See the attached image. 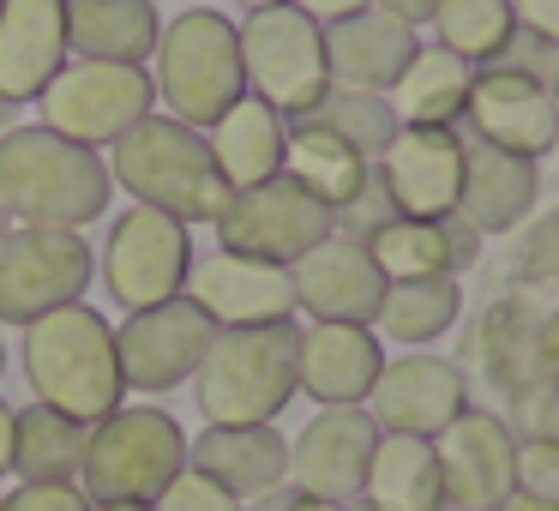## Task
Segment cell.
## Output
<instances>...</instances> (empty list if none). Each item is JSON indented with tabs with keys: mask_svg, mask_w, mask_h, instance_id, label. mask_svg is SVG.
Wrapping results in <instances>:
<instances>
[{
	"mask_svg": "<svg viewBox=\"0 0 559 511\" xmlns=\"http://www.w3.org/2000/svg\"><path fill=\"white\" fill-rule=\"evenodd\" d=\"M67 67V0H0V103L25 109Z\"/></svg>",
	"mask_w": 559,
	"mask_h": 511,
	"instance_id": "obj_22",
	"label": "cell"
},
{
	"mask_svg": "<svg viewBox=\"0 0 559 511\" xmlns=\"http://www.w3.org/2000/svg\"><path fill=\"white\" fill-rule=\"evenodd\" d=\"M109 163L43 121L0 133V217L13 229H79L109 217Z\"/></svg>",
	"mask_w": 559,
	"mask_h": 511,
	"instance_id": "obj_1",
	"label": "cell"
},
{
	"mask_svg": "<svg viewBox=\"0 0 559 511\" xmlns=\"http://www.w3.org/2000/svg\"><path fill=\"white\" fill-rule=\"evenodd\" d=\"M283 175H289V181H301L319 205L337 211V223L349 217L367 193H373V163H367L349 139H337L331 127H319V121H295L289 127V145H283Z\"/></svg>",
	"mask_w": 559,
	"mask_h": 511,
	"instance_id": "obj_27",
	"label": "cell"
},
{
	"mask_svg": "<svg viewBox=\"0 0 559 511\" xmlns=\"http://www.w3.org/2000/svg\"><path fill=\"white\" fill-rule=\"evenodd\" d=\"M506 427L518 439H559V397L547 379L523 385L518 397H506Z\"/></svg>",
	"mask_w": 559,
	"mask_h": 511,
	"instance_id": "obj_37",
	"label": "cell"
},
{
	"mask_svg": "<svg viewBox=\"0 0 559 511\" xmlns=\"http://www.w3.org/2000/svg\"><path fill=\"white\" fill-rule=\"evenodd\" d=\"M542 85H547V97L559 103V49H554V61H547V79H542Z\"/></svg>",
	"mask_w": 559,
	"mask_h": 511,
	"instance_id": "obj_48",
	"label": "cell"
},
{
	"mask_svg": "<svg viewBox=\"0 0 559 511\" xmlns=\"http://www.w3.org/2000/svg\"><path fill=\"white\" fill-rule=\"evenodd\" d=\"M103 163H109L115 193H127L133 205L163 211V217L187 223V229L217 223L235 199V187L223 181L205 133L175 121V115H145L133 133H121L103 151Z\"/></svg>",
	"mask_w": 559,
	"mask_h": 511,
	"instance_id": "obj_2",
	"label": "cell"
},
{
	"mask_svg": "<svg viewBox=\"0 0 559 511\" xmlns=\"http://www.w3.org/2000/svg\"><path fill=\"white\" fill-rule=\"evenodd\" d=\"M463 319V283L457 277H415V283H385L373 313V337L397 349H427Z\"/></svg>",
	"mask_w": 559,
	"mask_h": 511,
	"instance_id": "obj_32",
	"label": "cell"
},
{
	"mask_svg": "<svg viewBox=\"0 0 559 511\" xmlns=\"http://www.w3.org/2000/svg\"><path fill=\"white\" fill-rule=\"evenodd\" d=\"M235 31H241L247 97L271 103L283 121H307L331 91L325 25H313V19L289 0V7H259V13L235 19Z\"/></svg>",
	"mask_w": 559,
	"mask_h": 511,
	"instance_id": "obj_7",
	"label": "cell"
},
{
	"mask_svg": "<svg viewBox=\"0 0 559 511\" xmlns=\"http://www.w3.org/2000/svg\"><path fill=\"white\" fill-rule=\"evenodd\" d=\"M313 25H331V19H349V13H367L373 0H295Z\"/></svg>",
	"mask_w": 559,
	"mask_h": 511,
	"instance_id": "obj_43",
	"label": "cell"
},
{
	"mask_svg": "<svg viewBox=\"0 0 559 511\" xmlns=\"http://www.w3.org/2000/svg\"><path fill=\"white\" fill-rule=\"evenodd\" d=\"M385 367V343L373 325H307L295 349V391L319 409H361Z\"/></svg>",
	"mask_w": 559,
	"mask_h": 511,
	"instance_id": "obj_21",
	"label": "cell"
},
{
	"mask_svg": "<svg viewBox=\"0 0 559 511\" xmlns=\"http://www.w3.org/2000/svg\"><path fill=\"white\" fill-rule=\"evenodd\" d=\"M157 31V0H67V61L145 67Z\"/></svg>",
	"mask_w": 559,
	"mask_h": 511,
	"instance_id": "obj_28",
	"label": "cell"
},
{
	"mask_svg": "<svg viewBox=\"0 0 559 511\" xmlns=\"http://www.w3.org/2000/svg\"><path fill=\"white\" fill-rule=\"evenodd\" d=\"M43 127L73 145L109 151L121 133H133L145 115H157V85L145 67H121V61H67L49 79V91L37 97Z\"/></svg>",
	"mask_w": 559,
	"mask_h": 511,
	"instance_id": "obj_8",
	"label": "cell"
},
{
	"mask_svg": "<svg viewBox=\"0 0 559 511\" xmlns=\"http://www.w3.org/2000/svg\"><path fill=\"white\" fill-rule=\"evenodd\" d=\"M518 31H530L542 49H559V0H511Z\"/></svg>",
	"mask_w": 559,
	"mask_h": 511,
	"instance_id": "obj_41",
	"label": "cell"
},
{
	"mask_svg": "<svg viewBox=\"0 0 559 511\" xmlns=\"http://www.w3.org/2000/svg\"><path fill=\"white\" fill-rule=\"evenodd\" d=\"M295 283V313H307L313 325H373L385 277H379L373 253L361 247V235L331 229L319 247H307L289 265Z\"/></svg>",
	"mask_w": 559,
	"mask_h": 511,
	"instance_id": "obj_17",
	"label": "cell"
},
{
	"mask_svg": "<svg viewBox=\"0 0 559 511\" xmlns=\"http://www.w3.org/2000/svg\"><path fill=\"white\" fill-rule=\"evenodd\" d=\"M554 151H559V145H554Z\"/></svg>",
	"mask_w": 559,
	"mask_h": 511,
	"instance_id": "obj_55",
	"label": "cell"
},
{
	"mask_svg": "<svg viewBox=\"0 0 559 511\" xmlns=\"http://www.w3.org/2000/svg\"><path fill=\"white\" fill-rule=\"evenodd\" d=\"M19 367H25L31 403H49L85 427L127 403L115 325L91 301H67L55 313L31 319L25 343H19Z\"/></svg>",
	"mask_w": 559,
	"mask_h": 511,
	"instance_id": "obj_3",
	"label": "cell"
},
{
	"mask_svg": "<svg viewBox=\"0 0 559 511\" xmlns=\"http://www.w3.org/2000/svg\"><path fill=\"white\" fill-rule=\"evenodd\" d=\"M247 13H259V7H289V0H241Z\"/></svg>",
	"mask_w": 559,
	"mask_h": 511,
	"instance_id": "obj_49",
	"label": "cell"
},
{
	"mask_svg": "<svg viewBox=\"0 0 559 511\" xmlns=\"http://www.w3.org/2000/svg\"><path fill=\"white\" fill-rule=\"evenodd\" d=\"M535 211H542V163L469 139V151H463L457 217L487 241V235H518Z\"/></svg>",
	"mask_w": 559,
	"mask_h": 511,
	"instance_id": "obj_25",
	"label": "cell"
},
{
	"mask_svg": "<svg viewBox=\"0 0 559 511\" xmlns=\"http://www.w3.org/2000/svg\"><path fill=\"white\" fill-rule=\"evenodd\" d=\"M151 511H247V506H241L235 494H223L211 475L181 470V475H175V482L157 494V506H151Z\"/></svg>",
	"mask_w": 559,
	"mask_h": 511,
	"instance_id": "obj_39",
	"label": "cell"
},
{
	"mask_svg": "<svg viewBox=\"0 0 559 511\" xmlns=\"http://www.w3.org/2000/svg\"><path fill=\"white\" fill-rule=\"evenodd\" d=\"M547 385H554V397H559V361H554V367H547Z\"/></svg>",
	"mask_w": 559,
	"mask_h": 511,
	"instance_id": "obj_51",
	"label": "cell"
},
{
	"mask_svg": "<svg viewBox=\"0 0 559 511\" xmlns=\"http://www.w3.org/2000/svg\"><path fill=\"white\" fill-rule=\"evenodd\" d=\"M511 289L530 295H559V205L535 211L518 229V253H511Z\"/></svg>",
	"mask_w": 559,
	"mask_h": 511,
	"instance_id": "obj_36",
	"label": "cell"
},
{
	"mask_svg": "<svg viewBox=\"0 0 559 511\" xmlns=\"http://www.w3.org/2000/svg\"><path fill=\"white\" fill-rule=\"evenodd\" d=\"M433 463L445 482V506L457 511H493L511 494V470H518V433L506 415L493 409H463L451 427L433 433Z\"/></svg>",
	"mask_w": 559,
	"mask_h": 511,
	"instance_id": "obj_18",
	"label": "cell"
},
{
	"mask_svg": "<svg viewBox=\"0 0 559 511\" xmlns=\"http://www.w3.org/2000/svg\"><path fill=\"white\" fill-rule=\"evenodd\" d=\"M493 511H559V506H547V499H535V494H518V487H511V494L499 499Z\"/></svg>",
	"mask_w": 559,
	"mask_h": 511,
	"instance_id": "obj_47",
	"label": "cell"
},
{
	"mask_svg": "<svg viewBox=\"0 0 559 511\" xmlns=\"http://www.w3.org/2000/svg\"><path fill=\"white\" fill-rule=\"evenodd\" d=\"M535 325H542V301L530 289H506L481 307L469 331V361L481 367V379L499 391V397H518L523 385L547 379L542 367V343H535Z\"/></svg>",
	"mask_w": 559,
	"mask_h": 511,
	"instance_id": "obj_26",
	"label": "cell"
},
{
	"mask_svg": "<svg viewBox=\"0 0 559 511\" xmlns=\"http://www.w3.org/2000/svg\"><path fill=\"white\" fill-rule=\"evenodd\" d=\"M373 445H379V427L367 409H319L289 439V487L295 494H313V499L355 506Z\"/></svg>",
	"mask_w": 559,
	"mask_h": 511,
	"instance_id": "obj_19",
	"label": "cell"
},
{
	"mask_svg": "<svg viewBox=\"0 0 559 511\" xmlns=\"http://www.w3.org/2000/svg\"><path fill=\"white\" fill-rule=\"evenodd\" d=\"M361 247L373 253L379 277L385 283H415V277H463V271L481 259V235L463 217H379L361 235Z\"/></svg>",
	"mask_w": 559,
	"mask_h": 511,
	"instance_id": "obj_23",
	"label": "cell"
},
{
	"mask_svg": "<svg viewBox=\"0 0 559 511\" xmlns=\"http://www.w3.org/2000/svg\"><path fill=\"white\" fill-rule=\"evenodd\" d=\"M475 67L445 55L439 43H421L415 61L403 67V79L385 91L397 127H457L463 121V97H469Z\"/></svg>",
	"mask_w": 559,
	"mask_h": 511,
	"instance_id": "obj_31",
	"label": "cell"
},
{
	"mask_svg": "<svg viewBox=\"0 0 559 511\" xmlns=\"http://www.w3.org/2000/svg\"><path fill=\"white\" fill-rule=\"evenodd\" d=\"M421 49V31L397 25L385 7H367V13L331 19L325 25V73L331 91H367V97H385L403 79V67Z\"/></svg>",
	"mask_w": 559,
	"mask_h": 511,
	"instance_id": "obj_20",
	"label": "cell"
},
{
	"mask_svg": "<svg viewBox=\"0 0 559 511\" xmlns=\"http://www.w3.org/2000/svg\"><path fill=\"white\" fill-rule=\"evenodd\" d=\"M445 511H457V506H445Z\"/></svg>",
	"mask_w": 559,
	"mask_h": 511,
	"instance_id": "obj_54",
	"label": "cell"
},
{
	"mask_svg": "<svg viewBox=\"0 0 559 511\" xmlns=\"http://www.w3.org/2000/svg\"><path fill=\"white\" fill-rule=\"evenodd\" d=\"M193 271V229L151 205H127L109 217V241L97 247V277L121 313L175 301Z\"/></svg>",
	"mask_w": 559,
	"mask_h": 511,
	"instance_id": "obj_9",
	"label": "cell"
},
{
	"mask_svg": "<svg viewBox=\"0 0 559 511\" xmlns=\"http://www.w3.org/2000/svg\"><path fill=\"white\" fill-rule=\"evenodd\" d=\"M211 229H217V247H229V253L295 265L307 247H319L337 229V211L319 205V199L307 193L301 181H289V175H271V181H259V187H241Z\"/></svg>",
	"mask_w": 559,
	"mask_h": 511,
	"instance_id": "obj_11",
	"label": "cell"
},
{
	"mask_svg": "<svg viewBox=\"0 0 559 511\" xmlns=\"http://www.w3.org/2000/svg\"><path fill=\"white\" fill-rule=\"evenodd\" d=\"M145 73H151V85H157L163 115H175V121L205 133L223 109H235V103L247 97L241 31H235V19L217 13V7H187V13L163 19Z\"/></svg>",
	"mask_w": 559,
	"mask_h": 511,
	"instance_id": "obj_5",
	"label": "cell"
},
{
	"mask_svg": "<svg viewBox=\"0 0 559 511\" xmlns=\"http://www.w3.org/2000/svg\"><path fill=\"white\" fill-rule=\"evenodd\" d=\"M0 475H13V403L0 397Z\"/></svg>",
	"mask_w": 559,
	"mask_h": 511,
	"instance_id": "obj_46",
	"label": "cell"
},
{
	"mask_svg": "<svg viewBox=\"0 0 559 511\" xmlns=\"http://www.w3.org/2000/svg\"><path fill=\"white\" fill-rule=\"evenodd\" d=\"M0 373H7V337H0Z\"/></svg>",
	"mask_w": 559,
	"mask_h": 511,
	"instance_id": "obj_52",
	"label": "cell"
},
{
	"mask_svg": "<svg viewBox=\"0 0 559 511\" xmlns=\"http://www.w3.org/2000/svg\"><path fill=\"white\" fill-rule=\"evenodd\" d=\"M518 494H535L559 506V439H518V470H511Z\"/></svg>",
	"mask_w": 559,
	"mask_h": 511,
	"instance_id": "obj_38",
	"label": "cell"
},
{
	"mask_svg": "<svg viewBox=\"0 0 559 511\" xmlns=\"http://www.w3.org/2000/svg\"><path fill=\"white\" fill-rule=\"evenodd\" d=\"M187 470V433L157 403H121L91 421L79 487L91 506H157V494Z\"/></svg>",
	"mask_w": 559,
	"mask_h": 511,
	"instance_id": "obj_6",
	"label": "cell"
},
{
	"mask_svg": "<svg viewBox=\"0 0 559 511\" xmlns=\"http://www.w3.org/2000/svg\"><path fill=\"white\" fill-rule=\"evenodd\" d=\"M463 151H469V139L457 127H397L373 163V181L385 193L391 217H457Z\"/></svg>",
	"mask_w": 559,
	"mask_h": 511,
	"instance_id": "obj_14",
	"label": "cell"
},
{
	"mask_svg": "<svg viewBox=\"0 0 559 511\" xmlns=\"http://www.w3.org/2000/svg\"><path fill=\"white\" fill-rule=\"evenodd\" d=\"M271 511H355V506H337V499H313V494H295V487H283V494L265 499Z\"/></svg>",
	"mask_w": 559,
	"mask_h": 511,
	"instance_id": "obj_44",
	"label": "cell"
},
{
	"mask_svg": "<svg viewBox=\"0 0 559 511\" xmlns=\"http://www.w3.org/2000/svg\"><path fill=\"white\" fill-rule=\"evenodd\" d=\"M187 470L211 475L223 494H235L241 506L283 494L289 487V439L277 433V421L259 427H205L199 439H187Z\"/></svg>",
	"mask_w": 559,
	"mask_h": 511,
	"instance_id": "obj_24",
	"label": "cell"
},
{
	"mask_svg": "<svg viewBox=\"0 0 559 511\" xmlns=\"http://www.w3.org/2000/svg\"><path fill=\"white\" fill-rule=\"evenodd\" d=\"M91 427L49 403L13 409V475L19 482H79Z\"/></svg>",
	"mask_w": 559,
	"mask_h": 511,
	"instance_id": "obj_33",
	"label": "cell"
},
{
	"mask_svg": "<svg viewBox=\"0 0 559 511\" xmlns=\"http://www.w3.org/2000/svg\"><path fill=\"white\" fill-rule=\"evenodd\" d=\"M433 37L445 55L469 67H493L511 55L518 43V13H511V0H439L433 13Z\"/></svg>",
	"mask_w": 559,
	"mask_h": 511,
	"instance_id": "obj_34",
	"label": "cell"
},
{
	"mask_svg": "<svg viewBox=\"0 0 559 511\" xmlns=\"http://www.w3.org/2000/svg\"><path fill=\"white\" fill-rule=\"evenodd\" d=\"M205 145L217 157L223 181L241 193V187H259L271 175H283V145H289V121H283L271 103L241 97L235 109H223L217 121L205 127Z\"/></svg>",
	"mask_w": 559,
	"mask_h": 511,
	"instance_id": "obj_29",
	"label": "cell"
},
{
	"mask_svg": "<svg viewBox=\"0 0 559 511\" xmlns=\"http://www.w3.org/2000/svg\"><path fill=\"white\" fill-rule=\"evenodd\" d=\"M211 319L199 313L187 295L157 307H139L115 325V355H121V385L127 397H169L175 385H187L211 343Z\"/></svg>",
	"mask_w": 559,
	"mask_h": 511,
	"instance_id": "obj_13",
	"label": "cell"
},
{
	"mask_svg": "<svg viewBox=\"0 0 559 511\" xmlns=\"http://www.w3.org/2000/svg\"><path fill=\"white\" fill-rule=\"evenodd\" d=\"M373 7H385L397 25H409V31H427L433 25V13H439V0H373Z\"/></svg>",
	"mask_w": 559,
	"mask_h": 511,
	"instance_id": "obj_42",
	"label": "cell"
},
{
	"mask_svg": "<svg viewBox=\"0 0 559 511\" xmlns=\"http://www.w3.org/2000/svg\"><path fill=\"white\" fill-rule=\"evenodd\" d=\"M295 349H301V325H235L211 331L205 355L193 367V403L205 427H259L277 421L301 391H295Z\"/></svg>",
	"mask_w": 559,
	"mask_h": 511,
	"instance_id": "obj_4",
	"label": "cell"
},
{
	"mask_svg": "<svg viewBox=\"0 0 559 511\" xmlns=\"http://www.w3.org/2000/svg\"><path fill=\"white\" fill-rule=\"evenodd\" d=\"M463 127H469L475 145L542 163L559 145V103L547 97L535 67L493 61V67H475L469 97H463Z\"/></svg>",
	"mask_w": 559,
	"mask_h": 511,
	"instance_id": "obj_12",
	"label": "cell"
},
{
	"mask_svg": "<svg viewBox=\"0 0 559 511\" xmlns=\"http://www.w3.org/2000/svg\"><path fill=\"white\" fill-rule=\"evenodd\" d=\"M373 415L379 433H403V439H433L439 427H451L463 409H469V379H463L457 361L445 355H427V349H409V355H385L373 391L361 403Z\"/></svg>",
	"mask_w": 559,
	"mask_h": 511,
	"instance_id": "obj_15",
	"label": "cell"
},
{
	"mask_svg": "<svg viewBox=\"0 0 559 511\" xmlns=\"http://www.w3.org/2000/svg\"><path fill=\"white\" fill-rule=\"evenodd\" d=\"M181 295L217 331H235V325H283V319H295L289 265H271V259H253V253H229V247L193 253V271H187V289Z\"/></svg>",
	"mask_w": 559,
	"mask_h": 511,
	"instance_id": "obj_16",
	"label": "cell"
},
{
	"mask_svg": "<svg viewBox=\"0 0 559 511\" xmlns=\"http://www.w3.org/2000/svg\"><path fill=\"white\" fill-rule=\"evenodd\" d=\"M535 343H542V367H554V361H559V301H547V307H542Z\"/></svg>",
	"mask_w": 559,
	"mask_h": 511,
	"instance_id": "obj_45",
	"label": "cell"
},
{
	"mask_svg": "<svg viewBox=\"0 0 559 511\" xmlns=\"http://www.w3.org/2000/svg\"><path fill=\"white\" fill-rule=\"evenodd\" d=\"M307 121H319V127H331L337 139H349L367 163H379V151L391 145V133H397L391 103L385 97H367V91H325V103H319Z\"/></svg>",
	"mask_w": 559,
	"mask_h": 511,
	"instance_id": "obj_35",
	"label": "cell"
},
{
	"mask_svg": "<svg viewBox=\"0 0 559 511\" xmlns=\"http://www.w3.org/2000/svg\"><path fill=\"white\" fill-rule=\"evenodd\" d=\"M97 283V247L79 229H7L0 235V325L25 331L31 319L85 301Z\"/></svg>",
	"mask_w": 559,
	"mask_h": 511,
	"instance_id": "obj_10",
	"label": "cell"
},
{
	"mask_svg": "<svg viewBox=\"0 0 559 511\" xmlns=\"http://www.w3.org/2000/svg\"><path fill=\"white\" fill-rule=\"evenodd\" d=\"M7 229H13V223H7V217H0V235H7Z\"/></svg>",
	"mask_w": 559,
	"mask_h": 511,
	"instance_id": "obj_53",
	"label": "cell"
},
{
	"mask_svg": "<svg viewBox=\"0 0 559 511\" xmlns=\"http://www.w3.org/2000/svg\"><path fill=\"white\" fill-rule=\"evenodd\" d=\"M355 511H445L433 439L379 433L367 475H361V494H355Z\"/></svg>",
	"mask_w": 559,
	"mask_h": 511,
	"instance_id": "obj_30",
	"label": "cell"
},
{
	"mask_svg": "<svg viewBox=\"0 0 559 511\" xmlns=\"http://www.w3.org/2000/svg\"><path fill=\"white\" fill-rule=\"evenodd\" d=\"M0 511H91V499L79 482H19L0 494Z\"/></svg>",
	"mask_w": 559,
	"mask_h": 511,
	"instance_id": "obj_40",
	"label": "cell"
},
{
	"mask_svg": "<svg viewBox=\"0 0 559 511\" xmlns=\"http://www.w3.org/2000/svg\"><path fill=\"white\" fill-rule=\"evenodd\" d=\"M91 511H151V506H91Z\"/></svg>",
	"mask_w": 559,
	"mask_h": 511,
	"instance_id": "obj_50",
	"label": "cell"
}]
</instances>
